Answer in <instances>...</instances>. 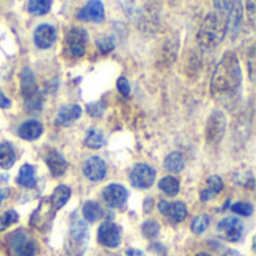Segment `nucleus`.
<instances>
[{"label": "nucleus", "instance_id": "20e7f679", "mask_svg": "<svg viewBox=\"0 0 256 256\" xmlns=\"http://www.w3.org/2000/svg\"><path fill=\"white\" fill-rule=\"evenodd\" d=\"M88 33L81 27H74L64 38V54L69 58H80L86 52Z\"/></svg>", "mask_w": 256, "mask_h": 256}, {"label": "nucleus", "instance_id": "58836bf2", "mask_svg": "<svg viewBox=\"0 0 256 256\" xmlns=\"http://www.w3.org/2000/svg\"><path fill=\"white\" fill-rule=\"evenodd\" d=\"M126 256H146L141 250H136V249H129L126 252Z\"/></svg>", "mask_w": 256, "mask_h": 256}, {"label": "nucleus", "instance_id": "423d86ee", "mask_svg": "<svg viewBox=\"0 0 256 256\" xmlns=\"http://www.w3.org/2000/svg\"><path fill=\"white\" fill-rule=\"evenodd\" d=\"M9 248L14 256H34L36 254V246L33 240L24 231H16L10 234Z\"/></svg>", "mask_w": 256, "mask_h": 256}, {"label": "nucleus", "instance_id": "6ab92c4d", "mask_svg": "<svg viewBox=\"0 0 256 256\" xmlns=\"http://www.w3.org/2000/svg\"><path fill=\"white\" fill-rule=\"evenodd\" d=\"M222 188H224V182H222L220 177H218V176L208 177V178H207V186H206V189L201 190V200H202L204 202L213 200V198L222 190Z\"/></svg>", "mask_w": 256, "mask_h": 256}, {"label": "nucleus", "instance_id": "39448f33", "mask_svg": "<svg viewBox=\"0 0 256 256\" xmlns=\"http://www.w3.org/2000/svg\"><path fill=\"white\" fill-rule=\"evenodd\" d=\"M21 93L24 96L27 110L28 108L30 110H40L42 100L39 96L38 84H36L33 72L28 68L22 69V72H21Z\"/></svg>", "mask_w": 256, "mask_h": 256}, {"label": "nucleus", "instance_id": "4c0bfd02", "mask_svg": "<svg viewBox=\"0 0 256 256\" xmlns=\"http://www.w3.org/2000/svg\"><path fill=\"white\" fill-rule=\"evenodd\" d=\"M10 106V100L4 96V93L3 92H0V108H9Z\"/></svg>", "mask_w": 256, "mask_h": 256}, {"label": "nucleus", "instance_id": "7c9ffc66", "mask_svg": "<svg viewBox=\"0 0 256 256\" xmlns=\"http://www.w3.org/2000/svg\"><path fill=\"white\" fill-rule=\"evenodd\" d=\"M96 45H98V48L100 50V52L108 54V52H111V51L114 50L116 42H114V38H112V36L105 34V36H100V38L96 40Z\"/></svg>", "mask_w": 256, "mask_h": 256}, {"label": "nucleus", "instance_id": "bb28decb", "mask_svg": "<svg viewBox=\"0 0 256 256\" xmlns=\"http://www.w3.org/2000/svg\"><path fill=\"white\" fill-rule=\"evenodd\" d=\"M159 189L168 196H176L180 190V182L172 176L164 177L159 183Z\"/></svg>", "mask_w": 256, "mask_h": 256}, {"label": "nucleus", "instance_id": "a19ab883", "mask_svg": "<svg viewBox=\"0 0 256 256\" xmlns=\"http://www.w3.org/2000/svg\"><path fill=\"white\" fill-rule=\"evenodd\" d=\"M196 256H210V255H208V254H198Z\"/></svg>", "mask_w": 256, "mask_h": 256}, {"label": "nucleus", "instance_id": "1a4fd4ad", "mask_svg": "<svg viewBox=\"0 0 256 256\" xmlns=\"http://www.w3.org/2000/svg\"><path fill=\"white\" fill-rule=\"evenodd\" d=\"M220 236L231 243H237L243 238L244 234V225L240 219L237 218H225L224 220L219 222L218 226Z\"/></svg>", "mask_w": 256, "mask_h": 256}, {"label": "nucleus", "instance_id": "2eb2a0df", "mask_svg": "<svg viewBox=\"0 0 256 256\" xmlns=\"http://www.w3.org/2000/svg\"><path fill=\"white\" fill-rule=\"evenodd\" d=\"M33 40H34V45L40 50L50 48L56 40V28L50 24L38 26L33 34Z\"/></svg>", "mask_w": 256, "mask_h": 256}, {"label": "nucleus", "instance_id": "393cba45", "mask_svg": "<svg viewBox=\"0 0 256 256\" xmlns=\"http://www.w3.org/2000/svg\"><path fill=\"white\" fill-rule=\"evenodd\" d=\"M82 216H84V220H86V222L93 224V222H96V220L100 219V216H102V208H100V206H99L98 202H94V201H87V202L84 204V207H82Z\"/></svg>", "mask_w": 256, "mask_h": 256}, {"label": "nucleus", "instance_id": "ea45409f", "mask_svg": "<svg viewBox=\"0 0 256 256\" xmlns=\"http://www.w3.org/2000/svg\"><path fill=\"white\" fill-rule=\"evenodd\" d=\"M4 198H6V190H0V204Z\"/></svg>", "mask_w": 256, "mask_h": 256}, {"label": "nucleus", "instance_id": "473e14b6", "mask_svg": "<svg viewBox=\"0 0 256 256\" xmlns=\"http://www.w3.org/2000/svg\"><path fill=\"white\" fill-rule=\"evenodd\" d=\"M231 210L234 212V213H237V214H240V216H252V213H254V206L252 204H249V202H237V204H234L232 207H231Z\"/></svg>", "mask_w": 256, "mask_h": 256}, {"label": "nucleus", "instance_id": "f8f14e48", "mask_svg": "<svg viewBox=\"0 0 256 256\" xmlns=\"http://www.w3.org/2000/svg\"><path fill=\"white\" fill-rule=\"evenodd\" d=\"M128 196H129V194L122 184H110L102 192L104 201L112 208L123 207L126 204V201H128Z\"/></svg>", "mask_w": 256, "mask_h": 256}, {"label": "nucleus", "instance_id": "6e6552de", "mask_svg": "<svg viewBox=\"0 0 256 256\" xmlns=\"http://www.w3.org/2000/svg\"><path fill=\"white\" fill-rule=\"evenodd\" d=\"M154 180H156V171L146 164H136L130 171V183L134 188L148 189L153 186Z\"/></svg>", "mask_w": 256, "mask_h": 256}, {"label": "nucleus", "instance_id": "412c9836", "mask_svg": "<svg viewBox=\"0 0 256 256\" xmlns=\"http://www.w3.org/2000/svg\"><path fill=\"white\" fill-rule=\"evenodd\" d=\"M242 20H243V4L240 0H234L231 12L228 15V28H231V32L236 33L242 24Z\"/></svg>", "mask_w": 256, "mask_h": 256}, {"label": "nucleus", "instance_id": "b1692460", "mask_svg": "<svg viewBox=\"0 0 256 256\" xmlns=\"http://www.w3.org/2000/svg\"><path fill=\"white\" fill-rule=\"evenodd\" d=\"M165 170L170 172H180L184 168V158L178 152H172L165 159Z\"/></svg>", "mask_w": 256, "mask_h": 256}, {"label": "nucleus", "instance_id": "c9c22d12", "mask_svg": "<svg viewBox=\"0 0 256 256\" xmlns=\"http://www.w3.org/2000/svg\"><path fill=\"white\" fill-rule=\"evenodd\" d=\"M117 88H118V92H120L123 96H129V93H130L129 81H128L124 76H122V78H118V80H117Z\"/></svg>", "mask_w": 256, "mask_h": 256}, {"label": "nucleus", "instance_id": "2f4dec72", "mask_svg": "<svg viewBox=\"0 0 256 256\" xmlns=\"http://www.w3.org/2000/svg\"><path fill=\"white\" fill-rule=\"evenodd\" d=\"M18 219H20V218H18V213L14 212V210H9V212L3 213V214L0 216V231H3V230H6L8 226L16 224Z\"/></svg>", "mask_w": 256, "mask_h": 256}, {"label": "nucleus", "instance_id": "4be33fe9", "mask_svg": "<svg viewBox=\"0 0 256 256\" xmlns=\"http://www.w3.org/2000/svg\"><path fill=\"white\" fill-rule=\"evenodd\" d=\"M69 198H70V189L64 184H62L54 189V192L51 195V204L54 206L56 210H58L69 201Z\"/></svg>", "mask_w": 256, "mask_h": 256}, {"label": "nucleus", "instance_id": "9b49d317", "mask_svg": "<svg viewBox=\"0 0 256 256\" xmlns=\"http://www.w3.org/2000/svg\"><path fill=\"white\" fill-rule=\"evenodd\" d=\"M76 18L87 22H100L105 18L104 3L100 0H88L82 9L76 14Z\"/></svg>", "mask_w": 256, "mask_h": 256}, {"label": "nucleus", "instance_id": "72a5a7b5", "mask_svg": "<svg viewBox=\"0 0 256 256\" xmlns=\"http://www.w3.org/2000/svg\"><path fill=\"white\" fill-rule=\"evenodd\" d=\"M214 8H216L218 14L228 18V15L231 12V8H232V0H214Z\"/></svg>", "mask_w": 256, "mask_h": 256}, {"label": "nucleus", "instance_id": "f3484780", "mask_svg": "<svg viewBox=\"0 0 256 256\" xmlns=\"http://www.w3.org/2000/svg\"><path fill=\"white\" fill-rule=\"evenodd\" d=\"M46 165H48V168H50V172H51L54 177L63 176V174L66 172V170H68V162H66L64 158H63L58 152H56V150H52V152L48 153V156H46Z\"/></svg>", "mask_w": 256, "mask_h": 256}, {"label": "nucleus", "instance_id": "dca6fc26", "mask_svg": "<svg viewBox=\"0 0 256 256\" xmlns=\"http://www.w3.org/2000/svg\"><path fill=\"white\" fill-rule=\"evenodd\" d=\"M81 116V106L76 104H70V105H64L60 108V111L57 112L56 117V123L58 126H70L76 118H80Z\"/></svg>", "mask_w": 256, "mask_h": 256}, {"label": "nucleus", "instance_id": "f03ea898", "mask_svg": "<svg viewBox=\"0 0 256 256\" xmlns=\"http://www.w3.org/2000/svg\"><path fill=\"white\" fill-rule=\"evenodd\" d=\"M226 32L228 18L218 12H212L201 24V28L198 32V44L204 50H213L224 40Z\"/></svg>", "mask_w": 256, "mask_h": 256}, {"label": "nucleus", "instance_id": "f704fd0d", "mask_svg": "<svg viewBox=\"0 0 256 256\" xmlns=\"http://www.w3.org/2000/svg\"><path fill=\"white\" fill-rule=\"evenodd\" d=\"M104 110H105V105L100 102H94V104L87 105V112L93 117H100L104 114Z\"/></svg>", "mask_w": 256, "mask_h": 256}, {"label": "nucleus", "instance_id": "c756f323", "mask_svg": "<svg viewBox=\"0 0 256 256\" xmlns=\"http://www.w3.org/2000/svg\"><path fill=\"white\" fill-rule=\"evenodd\" d=\"M142 234H144V237L146 238H156L158 236H159V231H160V226H159V224L158 222H154V220H146L144 224H142Z\"/></svg>", "mask_w": 256, "mask_h": 256}, {"label": "nucleus", "instance_id": "ddd939ff", "mask_svg": "<svg viewBox=\"0 0 256 256\" xmlns=\"http://www.w3.org/2000/svg\"><path fill=\"white\" fill-rule=\"evenodd\" d=\"M159 212L166 216L172 224H180L186 219L188 216V208L186 204L182 201L177 202H166V201H160L159 202Z\"/></svg>", "mask_w": 256, "mask_h": 256}, {"label": "nucleus", "instance_id": "aec40b11", "mask_svg": "<svg viewBox=\"0 0 256 256\" xmlns=\"http://www.w3.org/2000/svg\"><path fill=\"white\" fill-rule=\"evenodd\" d=\"M16 183L22 188H34L36 186V171L32 165H22L16 176Z\"/></svg>", "mask_w": 256, "mask_h": 256}, {"label": "nucleus", "instance_id": "a878e982", "mask_svg": "<svg viewBox=\"0 0 256 256\" xmlns=\"http://www.w3.org/2000/svg\"><path fill=\"white\" fill-rule=\"evenodd\" d=\"M84 144H86L88 148L98 150V148L104 147V144H105V136H104V134H102L100 130H98V129H90V130H87Z\"/></svg>", "mask_w": 256, "mask_h": 256}, {"label": "nucleus", "instance_id": "e433bc0d", "mask_svg": "<svg viewBox=\"0 0 256 256\" xmlns=\"http://www.w3.org/2000/svg\"><path fill=\"white\" fill-rule=\"evenodd\" d=\"M255 4L256 0H246V10H248L249 20L252 24L255 22Z\"/></svg>", "mask_w": 256, "mask_h": 256}, {"label": "nucleus", "instance_id": "9d476101", "mask_svg": "<svg viewBox=\"0 0 256 256\" xmlns=\"http://www.w3.org/2000/svg\"><path fill=\"white\" fill-rule=\"evenodd\" d=\"M98 240L105 248H110V249L117 248L122 240L120 228L112 222H104L98 230Z\"/></svg>", "mask_w": 256, "mask_h": 256}, {"label": "nucleus", "instance_id": "f257e3e1", "mask_svg": "<svg viewBox=\"0 0 256 256\" xmlns=\"http://www.w3.org/2000/svg\"><path fill=\"white\" fill-rule=\"evenodd\" d=\"M242 86V68L234 52H226L219 62L213 80L212 93L216 98H231Z\"/></svg>", "mask_w": 256, "mask_h": 256}, {"label": "nucleus", "instance_id": "c85d7f7f", "mask_svg": "<svg viewBox=\"0 0 256 256\" xmlns=\"http://www.w3.org/2000/svg\"><path fill=\"white\" fill-rule=\"evenodd\" d=\"M208 225H210V218L207 214H200L192 220L190 228L194 234H202L208 228Z\"/></svg>", "mask_w": 256, "mask_h": 256}, {"label": "nucleus", "instance_id": "cd10ccee", "mask_svg": "<svg viewBox=\"0 0 256 256\" xmlns=\"http://www.w3.org/2000/svg\"><path fill=\"white\" fill-rule=\"evenodd\" d=\"M52 0H28L27 9L32 15H45L50 12Z\"/></svg>", "mask_w": 256, "mask_h": 256}, {"label": "nucleus", "instance_id": "5701e85b", "mask_svg": "<svg viewBox=\"0 0 256 256\" xmlns=\"http://www.w3.org/2000/svg\"><path fill=\"white\" fill-rule=\"evenodd\" d=\"M15 164V152L9 142L0 144V168L9 170Z\"/></svg>", "mask_w": 256, "mask_h": 256}, {"label": "nucleus", "instance_id": "4468645a", "mask_svg": "<svg viewBox=\"0 0 256 256\" xmlns=\"http://www.w3.org/2000/svg\"><path fill=\"white\" fill-rule=\"evenodd\" d=\"M84 176L92 182H100L106 176V164L99 156L88 158L82 165Z\"/></svg>", "mask_w": 256, "mask_h": 256}, {"label": "nucleus", "instance_id": "a211bd4d", "mask_svg": "<svg viewBox=\"0 0 256 256\" xmlns=\"http://www.w3.org/2000/svg\"><path fill=\"white\" fill-rule=\"evenodd\" d=\"M44 132V128L39 122L36 120H28L26 123H22L18 129V135L22 138V140H27V141H33V140H38Z\"/></svg>", "mask_w": 256, "mask_h": 256}, {"label": "nucleus", "instance_id": "0eeeda50", "mask_svg": "<svg viewBox=\"0 0 256 256\" xmlns=\"http://www.w3.org/2000/svg\"><path fill=\"white\" fill-rule=\"evenodd\" d=\"M226 130V117L222 111H216L210 116L207 129H206V138L210 144H218L222 141Z\"/></svg>", "mask_w": 256, "mask_h": 256}, {"label": "nucleus", "instance_id": "7ed1b4c3", "mask_svg": "<svg viewBox=\"0 0 256 256\" xmlns=\"http://www.w3.org/2000/svg\"><path fill=\"white\" fill-rule=\"evenodd\" d=\"M88 243V228L87 222L76 214L70 218L69 237L66 242V250L70 256H81L86 252Z\"/></svg>", "mask_w": 256, "mask_h": 256}]
</instances>
